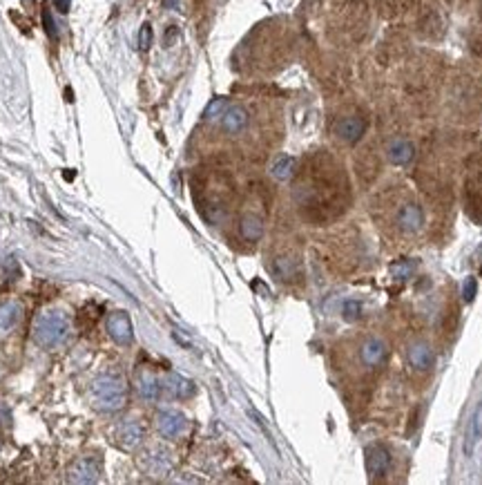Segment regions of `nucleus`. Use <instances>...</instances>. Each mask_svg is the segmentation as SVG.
<instances>
[{"mask_svg": "<svg viewBox=\"0 0 482 485\" xmlns=\"http://www.w3.org/2000/svg\"><path fill=\"white\" fill-rule=\"evenodd\" d=\"M20 315H22V307L18 302L9 300L0 304V335L9 333L14 326L20 322Z\"/></svg>", "mask_w": 482, "mask_h": 485, "instance_id": "nucleus-8", "label": "nucleus"}, {"mask_svg": "<svg viewBox=\"0 0 482 485\" xmlns=\"http://www.w3.org/2000/svg\"><path fill=\"white\" fill-rule=\"evenodd\" d=\"M136 389H139V396L141 398L156 400L159 398V391H161V385H159V380L152 374H141L139 380H136Z\"/></svg>", "mask_w": 482, "mask_h": 485, "instance_id": "nucleus-12", "label": "nucleus"}, {"mask_svg": "<svg viewBox=\"0 0 482 485\" xmlns=\"http://www.w3.org/2000/svg\"><path fill=\"white\" fill-rule=\"evenodd\" d=\"M295 171V159L293 157H282L272 166V177L275 179H289Z\"/></svg>", "mask_w": 482, "mask_h": 485, "instance_id": "nucleus-16", "label": "nucleus"}, {"mask_svg": "<svg viewBox=\"0 0 482 485\" xmlns=\"http://www.w3.org/2000/svg\"><path fill=\"white\" fill-rule=\"evenodd\" d=\"M170 389L177 393V396H188V393L192 391V387H190V382L188 380H183V378H179V376H175L170 380Z\"/></svg>", "mask_w": 482, "mask_h": 485, "instance_id": "nucleus-18", "label": "nucleus"}, {"mask_svg": "<svg viewBox=\"0 0 482 485\" xmlns=\"http://www.w3.org/2000/svg\"><path fill=\"white\" fill-rule=\"evenodd\" d=\"M31 335L45 349L63 347L72 335V322L63 311H43L31 324Z\"/></svg>", "mask_w": 482, "mask_h": 485, "instance_id": "nucleus-1", "label": "nucleus"}, {"mask_svg": "<svg viewBox=\"0 0 482 485\" xmlns=\"http://www.w3.org/2000/svg\"><path fill=\"white\" fill-rule=\"evenodd\" d=\"M125 396H128V387L121 376L105 374L92 385V403L101 412H119L125 405Z\"/></svg>", "mask_w": 482, "mask_h": 485, "instance_id": "nucleus-2", "label": "nucleus"}, {"mask_svg": "<svg viewBox=\"0 0 482 485\" xmlns=\"http://www.w3.org/2000/svg\"><path fill=\"white\" fill-rule=\"evenodd\" d=\"M70 479L72 483H96L101 479V463L92 456L78 458L70 468Z\"/></svg>", "mask_w": 482, "mask_h": 485, "instance_id": "nucleus-4", "label": "nucleus"}, {"mask_svg": "<svg viewBox=\"0 0 482 485\" xmlns=\"http://www.w3.org/2000/svg\"><path fill=\"white\" fill-rule=\"evenodd\" d=\"M337 134L344 139V141H349V143H355L360 137H362V132H364V121L360 117H346V119H342L337 123Z\"/></svg>", "mask_w": 482, "mask_h": 485, "instance_id": "nucleus-9", "label": "nucleus"}, {"mask_svg": "<svg viewBox=\"0 0 482 485\" xmlns=\"http://www.w3.org/2000/svg\"><path fill=\"white\" fill-rule=\"evenodd\" d=\"M141 438H143V427L136 423L134 419H128V421H123L119 425V430H117V441L123 445V447H136L141 443Z\"/></svg>", "mask_w": 482, "mask_h": 485, "instance_id": "nucleus-6", "label": "nucleus"}, {"mask_svg": "<svg viewBox=\"0 0 482 485\" xmlns=\"http://www.w3.org/2000/svg\"><path fill=\"white\" fill-rule=\"evenodd\" d=\"M52 3H54V7L59 9V11H63V14H67V11H70L72 0H52Z\"/></svg>", "mask_w": 482, "mask_h": 485, "instance_id": "nucleus-22", "label": "nucleus"}, {"mask_svg": "<svg viewBox=\"0 0 482 485\" xmlns=\"http://www.w3.org/2000/svg\"><path fill=\"white\" fill-rule=\"evenodd\" d=\"M366 454H369L366 456V463H369V470L373 472V475H382V472L388 468V454L382 447H371Z\"/></svg>", "mask_w": 482, "mask_h": 485, "instance_id": "nucleus-14", "label": "nucleus"}, {"mask_svg": "<svg viewBox=\"0 0 482 485\" xmlns=\"http://www.w3.org/2000/svg\"><path fill=\"white\" fill-rule=\"evenodd\" d=\"M388 154L395 164H409L413 159V145L409 141H395L391 148H388Z\"/></svg>", "mask_w": 482, "mask_h": 485, "instance_id": "nucleus-15", "label": "nucleus"}, {"mask_svg": "<svg viewBox=\"0 0 482 485\" xmlns=\"http://www.w3.org/2000/svg\"><path fill=\"white\" fill-rule=\"evenodd\" d=\"M239 231H241V238H244V240L259 242L261 235H263V222L257 215H246L239 224Z\"/></svg>", "mask_w": 482, "mask_h": 485, "instance_id": "nucleus-10", "label": "nucleus"}, {"mask_svg": "<svg viewBox=\"0 0 482 485\" xmlns=\"http://www.w3.org/2000/svg\"><path fill=\"white\" fill-rule=\"evenodd\" d=\"M170 465H172V461H170L168 452H161V449L150 452L145 456V468H147V472H152V475H166Z\"/></svg>", "mask_w": 482, "mask_h": 485, "instance_id": "nucleus-13", "label": "nucleus"}, {"mask_svg": "<svg viewBox=\"0 0 482 485\" xmlns=\"http://www.w3.org/2000/svg\"><path fill=\"white\" fill-rule=\"evenodd\" d=\"M156 425H159V432L163 434L166 438H177L183 430H186V419L179 414V412H161L159 419H156Z\"/></svg>", "mask_w": 482, "mask_h": 485, "instance_id": "nucleus-5", "label": "nucleus"}, {"mask_svg": "<svg viewBox=\"0 0 482 485\" xmlns=\"http://www.w3.org/2000/svg\"><path fill=\"white\" fill-rule=\"evenodd\" d=\"M272 270H275V275H277L279 280H284V282H293V280L300 277V264H297L295 259H291V257L275 259Z\"/></svg>", "mask_w": 482, "mask_h": 485, "instance_id": "nucleus-11", "label": "nucleus"}, {"mask_svg": "<svg viewBox=\"0 0 482 485\" xmlns=\"http://www.w3.org/2000/svg\"><path fill=\"white\" fill-rule=\"evenodd\" d=\"M152 45V27L150 25H143L141 27V34H139V50L147 52Z\"/></svg>", "mask_w": 482, "mask_h": 485, "instance_id": "nucleus-20", "label": "nucleus"}, {"mask_svg": "<svg viewBox=\"0 0 482 485\" xmlns=\"http://www.w3.org/2000/svg\"><path fill=\"white\" fill-rule=\"evenodd\" d=\"M105 326H108V333L112 335L114 342L119 345H130L134 340V329H132V320L130 315L125 311H114L108 315L105 320Z\"/></svg>", "mask_w": 482, "mask_h": 485, "instance_id": "nucleus-3", "label": "nucleus"}, {"mask_svg": "<svg viewBox=\"0 0 482 485\" xmlns=\"http://www.w3.org/2000/svg\"><path fill=\"white\" fill-rule=\"evenodd\" d=\"M480 412L482 407H478L476 416L472 419V427H469V436H467V452H472L476 441H478V436H480Z\"/></svg>", "mask_w": 482, "mask_h": 485, "instance_id": "nucleus-17", "label": "nucleus"}, {"mask_svg": "<svg viewBox=\"0 0 482 485\" xmlns=\"http://www.w3.org/2000/svg\"><path fill=\"white\" fill-rule=\"evenodd\" d=\"M43 25H45V31H48L50 38H59V31H56V22L50 14V9H43Z\"/></svg>", "mask_w": 482, "mask_h": 485, "instance_id": "nucleus-19", "label": "nucleus"}, {"mask_svg": "<svg viewBox=\"0 0 482 485\" xmlns=\"http://www.w3.org/2000/svg\"><path fill=\"white\" fill-rule=\"evenodd\" d=\"M221 126H224V130L228 134H239L241 130L248 126V112L244 108H239V106L228 108L224 112V117H221Z\"/></svg>", "mask_w": 482, "mask_h": 485, "instance_id": "nucleus-7", "label": "nucleus"}, {"mask_svg": "<svg viewBox=\"0 0 482 485\" xmlns=\"http://www.w3.org/2000/svg\"><path fill=\"white\" fill-rule=\"evenodd\" d=\"M224 106H226V101H224V99H217V101H212V103L208 106V110H205V119H212V117H217V115H219V112L224 110Z\"/></svg>", "mask_w": 482, "mask_h": 485, "instance_id": "nucleus-21", "label": "nucleus"}]
</instances>
